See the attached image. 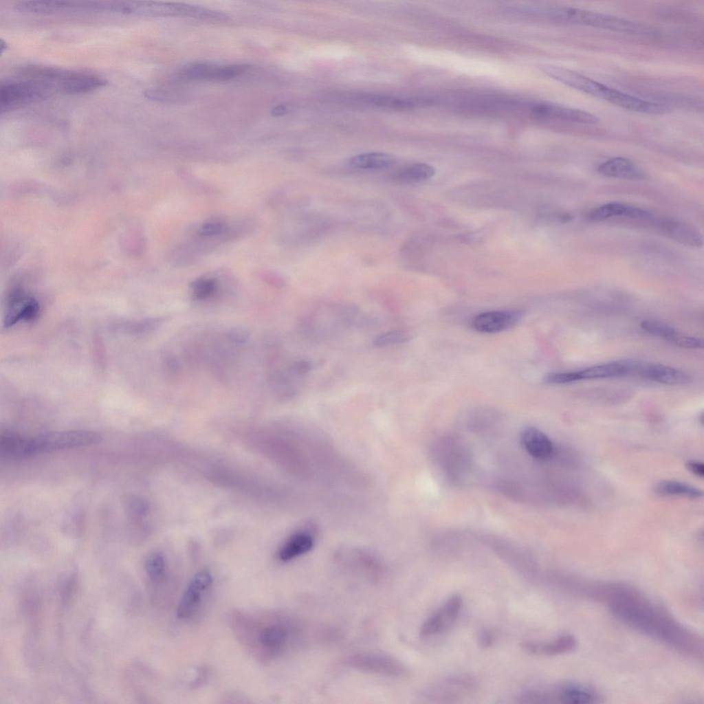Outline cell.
I'll use <instances>...</instances> for the list:
<instances>
[{
    "instance_id": "1",
    "label": "cell",
    "mask_w": 704,
    "mask_h": 704,
    "mask_svg": "<svg viewBox=\"0 0 704 704\" xmlns=\"http://www.w3.org/2000/svg\"><path fill=\"white\" fill-rule=\"evenodd\" d=\"M613 613L628 626L685 654L703 655L702 639L667 610L636 589L623 584L595 587Z\"/></svg>"
},
{
    "instance_id": "2",
    "label": "cell",
    "mask_w": 704,
    "mask_h": 704,
    "mask_svg": "<svg viewBox=\"0 0 704 704\" xmlns=\"http://www.w3.org/2000/svg\"><path fill=\"white\" fill-rule=\"evenodd\" d=\"M525 14L556 23L580 25L626 34L646 35L653 32L648 26L635 21L572 7L531 8L526 9Z\"/></svg>"
},
{
    "instance_id": "3",
    "label": "cell",
    "mask_w": 704,
    "mask_h": 704,
    "mask_svg": "<svg viewBox=\"0 0 704 704\" xmlns=\"http://www.w3.org/2000/svg\"><path fill=\"white\" fill-rule=\"evenodd\" d=\"M56 92L54 85L35 79L20 77L6 81L0 87V111L2 113L42 101Z\"/></svg>"
},
{
    "instance_id": "4",
    "label": "cell",
    "mask_w": 704,
    "mask_h": 704,
    "mask_svg": "<svg viewBox=\"0 0 704 704\" xmlns=\"http://www.w3.org/2000/svg\"><path fill=\"white\" fill-rule=\"evenodd\" d=\"M102 437L98 432L77 430L52 432L32 438L34 454L46 453L99 443Z\"/></svg>"
},
{
    "instance_id": "5",
    "label": "cell",
    "mask_w": 704,
    "mask_h": 704,
    "mask_svg": "<svg viewBox=\"0 0 704 704\" xmlns=\"http://www.w3.org/2000/svg\"><path fill=\"white\" fill-rule=\"evenodd\" d=\"M477 682L470 675L449 676L433 684L424 692V698L432 703H454L473 692Z\"/></svg>"
},
{
    "instance_id": "6",
    "label": "cell",
    "mask_w": 704,
    "mask_h": 704,
    "mask_svg": "<svg viewBox=\"0 0 704 704\" xmlns=\"http://www.w3.org/2000/svg\"><path fill=\"white\" fill-rule=\"evenodd\" d=\"M345 665L355 670L390 677L406 674L405 666L396 659L374 653L355 654L345 659Z\"/></svg>"
},
{
    "instance_id": "7",
    "label": "cell",
    "mask_w": 704,
    "mask_h": 704,
    "mask_svg": "<svg viewBox=\"0 0 704 704\" xmlns=\"http://www.w3.org/2000/svg\"><path fill=\"white\" fill-rule=\"evenodd\" d=\"M539 69L546 75L570 87L593 96L606 99L610 87L571 69L542 63Z\"/></svg>"
},
{
    "instance_id": "8",
    "label": "cell",
    "mask_w": 704,
    "mask_h": 704,
    "mask_svg": "<svg viewBox=\"0 0 704 704\" xmlns=\"http://www.w3.org/2000/svg\"><path fill=\"white\" fill-rule=\"evenodd\" d=\"M39 311V304L34 297L23 291L16 289L11 292L6 300L3 325L8 328L21 320H33L38 316Z\"/></svg>"
},
{
    "instance_id": "9",
    "label": "cell",
    "mask_w": 704,
    "mask_h": 704,
    "mask_svg": "<svg viewBox=\"0 0 704 704\" xmlns=\"http://www.w3.org/2000/svg\"><path fill=\"white\" fill-rule=\"evenodd\" d=\"M463 604L459 595L450 597L445 604L422 624L420 637L426 639L446 631L456 621Z\"/></svg>"
},
{
    "instance_id": "10",
    "label": "cell",
    "mask_w": 704,
    "mask_h": 704,
    "mask_svg": "<svg viewBox=\"0 0 704 704\" xmlns=\"http://www.w3.org/2000/svg\"><path fill=\"white\" fill-rule=\"evenodd\" d=\"M212 582V575L206 569H202L193 575L179 602L177 608L178 618L186 619L195 614Z\"/></svg>"
},
{
    "instance_id": "11",
    "label": "cell",
    "mask_w": 704,
    "mask_h": 704,
    "mask_svg": "<svg viewBox=\"0 0 704 704\" xmlns=\"http://www.w3.org/2000/svg\"><path fill=\"white\" fill-rule=\"evenodd\" d=\"M107 81L93 73L63 70L57 84L58 92L65 94H82L104 86Z\"/></svg>"
},
{
    "instance_id": "12",
    "label": "cell",
    "mask_w": 704,
    "mask_h": 704,
    "mask_svg": "<svg viewBox=\"0 0 704 704\" xmlns=\"http://www.w3.org/2000/svg\"><path fill=\"white\" fill-rule=\"evenodd\" d=\"M523 316L524 311L520 309L486 311L473 318L472 326L480 332L498 333L514 326Z\"/></svg>"
},
{
    "instance_id": "13",
    "label": "cell",
    "mask_w": 704,
    "mask_h": 704,
    "mask_svg": "<svg viewBox=\"0 0 704 704\" xmlns=\"http://www.w3.org/2000/svg\"><path fill=\"white\" fill-rule=\"evenodd\" d=\"M492 546L503 560L522 578L529 582H535L538 579V567L526 552L509 545L497 544Z\"/></svg>"
},
{
    "instance_id": "14",
    "label": "cell",
    "mask_w": 704,
    "mask_h": 704,
    "mask_svg": "<svg viewBox=\"0 0 704 704\" xmlns=\"http://www.w3.org/2000/svg\"><path fill=\"white\" fill-rule=\"evenodd\" d=\"M532 111L543 118L575 123L593 124L599 120L597 117L589 112L550 102L537 103L532 107Z\"/></svg>"
},
{
    "instance_id": "15",
    "label": "cell",
    "mask_w": 704,
    "mask_h": 704,
    "mask_svg": "<svg viewBox=\"0 0 704 704\" xmlns=\"http://www.w3.org/2000/svg\"><path fill=\"white\" fill-rule=\"evenodd\" d=\"M637 375L668 385L687 384L692 380L688 373L660 364L640 363Z\"/></svg>"
},
{
    "instance_id": "16",
    "label": "cell",
    "mask_w": 704,
    "mask_h": 704,
    "mask_svg": "<svg viewBox=\"0 0 704 704\" xmlns=\"http://www.w3.org/2000/svg\"><path fill=\"white\" fill-rule=\"evenodd\" d=\"M608 102L627 110L646 114L661 115L670 111L666 105L642 100L613 88Z\"/></svg>"
},
{
    "instance_id": "17",
    "label": "cell",
    "mask_w": 704,
    "mask_h": 704,
    "mask_svg": "<svg viewBox=\"0 0 704 704\" xmlns=\"http://www.w3.org/2000/svg\"><path fill=\"white\" fill-rule=\"evenodd\" d=\"M314 544V536L309 529L294 533L280 548L278 557L282 562L294 560L309 552Z\"/></svg>"
},
{
    "instance_id": "18",
    "label": "cell",
    "mask_w": 704,
    "mask_h": 704,
    "mask_svg": "<svg viewBox=\"0 0 704 704\" xmlns=\"http://www.w3.org/2000/svg\"><path fill=\"white\" fill-rule=\"evenodd\" d=\"M521 441L529 454L538 459L551 457L554 448L549 438L540 430L529 427L521 434Z\"/></svg>"
},
{
    "instance_id": "19",
    "label": "cell",
    "mask_w": 704,
    "mask_h": 704,
    "mask_svg": "<svg viewBox=\"0 0 704 704\" xmlns=\"http://www.w3.org/2000/svg\"><path fill=\"white\" fill-rule=\"evenodd\" d=\"M659 228L666 235L681 244L697 248L702 245L701 234L687 223L673 219H666L660 222Z\"/></svg>"
},
{
    "instance_id": "20",
    "label": "cell",
    "mask_w": 704,
    "mask_h": 704,
    "mask_svg": "<svg viewBox=\"0 0 704 704\" xmlns=\"http://www.w3.org/2000/svg\"><path fill=\"white\" fill-rule=\"evenodd\" d=\"M576 647V641L571 635H563L550 643L527 640L521 643L522 649L535 655H556L569 652Z\"/></svg>"
},
{
    "instance_id": "21",
    "label": "cell",
    "mask_w": 704,
    "mask_h": 704,
    "mask_svg": "<svg viewBox=\"0 0 704 704\" xmlns=\"http://www.w3.org/2000/svg\"><path fill=\"white\" fill-rule=\"evenodd\" d=\"M0 452L8 458H24L34 454L32 438L24 437L12 432L0 436Z\"/></svg>"
},
{
    "instance_id": "22",
    "label": "cell",
    "mask_w": 704,
    "mask_h": 704,
    "mask_svg": "<svg viewBox=\"0 0 704 704\" xmlns=\"http://www.w3.org/2000/svg\"><path fill=\"white\" fill-rule=\"evenodd\" d=\"M598 172L607 177L639 179L644 177L641 170L630 160L623 157L611 158L597 167Z\"/></svg>"
},
{
    "instance_id": "23",
    "label": "cell",
    "mask_w": 704,
    "mask_h": 704,
    "mask_svg": "<svg viewBox=\"0 0 704 704\" xmlns=\"http://www.w3.org/2000/svg\"><path fill=\"white\" fill-rule=\"evenodd\" d=\"M613 217L647 218L650 217V213L632 206L612 202L604 204L591 211L588 215V219L591 221H597Z\"/></svg>"
},
{
    "instance_id": "24",
    "label": "cell",
    "mask_w": 704,
    "mask_h": 704,
    "mask_svg": "<svg viewBox=\"0 0 704 704\" xmlns=\"http://www.w3.org/2000/svg\"><path fill=\"white\" fill-rule=\"evenodd\" d=\"M633 362L603 364L578 371L580 380L598 379L632 375Z\"/></svg>"
},
{
    "instance_id": "25",
    "label": "cell",
    "mask_w": 704,
    "mask_h": 704,
    "mask_svg": "<svg viewBox=\"0 0 704 704\" xmlns=\"http://www.w3.org/2000/svg\"><path fill=\"white\" fill-rule=\"evenodd\" d=\"M395 160L389 154L381 152L365 153L351 157L349 166L356 170H381L394 164Z\"/></svg>"
},
{
    "instance_id": "26",
    "label": "cell",
    "mask_w": 704,
    "mask_h": 704,
    "mask_svg": "<svg viewBox=\"0 0 704 704\" xmlns=\"http://www.w3.org/2000/svg\"><path fill=\"white\" fill-rule=\"evenodd\" d=\"M434 168L425 163H415L399 168L392 175V179L399 184L419 183L434 175Z\"/></svg>"
},
{
    "instance_id": "27",
    "label": "cell",
    "mask_w": 704,
    "mask_h": 704,
    "mask_svg": "<svg viewBox=\"0 0 704 704\" xmlns=\"http://www.w3.org/2000/svg\"><path fill=\"white\" fill-rule=\"evenodd\" d=\"M556 700L565 703H592L597 702V693L586 687L568 685L556 691Z\"/></svg>"
},
{
    "instance_id": "28",
    "label": "cell",
    "mask_w": 704,
    "mask_h": 704,
    "mask_svg": "<svg viewBox=\"0 0 704 704\" xmlns=\"http://www.w3.org/2000/svg\"><path fill=\"white\" fill-rule=\"evenodd\" d=\"M290 632L289 627L283 623L270 625L261 630L260 641L266 648L278 651L287 645Z\"/></svg>"
},
{
    "instance_id": "29",
    "label": "cell",
    "mask_w": 704,
    "mask_h": 704,
    "mask_svg": "<svg viewBox=\"0 0 704 704\" xmlns=\"http://www.w3.org/2000/svg\"><path fill=\"white\" fill-rule=\"evenodd\" d=\"M654 492L662 496H683L692 499L703 496V492L688 484L676 481L666 480L657 483Z\"/></svg>"
},
{
    "instance_id": "30",
    "label": "cell",
    "mask_w": 704,
    "mask_h": 704,
    "mask_svg": "<svg viewBox=\"0 0 704 704\" xmlns=\"http://www.w3.org/2000/svg\"><path fill=\"white\" fill-rule=\"evenodd\" d=\"M346 564L355 571L370 578H378L382 573L379 562L371 556L362 552H352L347 554Z\"/></svg>"
},
{
    "instance_id": "31",
    "label": "cell",
    "mask_w": 704,
    "mask_h": 704,
    "mask_svg": "<svg viewBox=\"0 0 704 704\" xmlns=\"http://www.w3.org/2000/svg\"><path fill=\"white\" fill-rule=\"evenodd\" d=\"M144 567L147 576L153 582H161L165 578L166 564L161 553H150L145 560Z\"/></svg>"
},
{
    "instance_id": "32",
    "label": "cell",
    "mask_w": 704,
    "mask_h": 704,
    "mask_svg": "<svg viewBox=\"0 0 704 704\" xmlns=\"http://www.w3.org/2000/svg\"><path fill=\"white\" fill-rule=\"evenodd\" d=\"M221 69V67L206 63H197L186 68L184 74L191 79L220 81Z\"/></svg>"
},
{
    "instance_id": "33",
    "label": "cell",
    "mask_w": 704,
    "mask_h": 704,
    "mask_svg": "<svg viewBox=\"0 0 704 704\" xmlns=\"http://www.w3.org/2000/svg\"><path fill=\"white\" fill-rule=\"evenodd\" d=\"M641 327L655 336L660 337L667 341L671 342L678 332L668 324L654 319L643 320L640 323Z\"/></svg>"
},
{
    "instance_id": "34",
    "label": "cell",
    "mask_w": 704,
    "mask_h": 704,
    "mask_svg": "<svg viewBox=\"0 0 704 704\" xmlns=\"http://www.w3.org/2000/svg\"><path fill=\"white\" fill-rule=\"evenodd\" d=\"M410 335L404 330L393 329L384 332L373 340V345L376 347H384L408 342Z\"/></svg>"
},
{
    "instance_id": "35",
    "label": "cell",
    "mask_w": 704,
    "mask_h": 704,
    "mask_svg": "<svg viewBox=\"0 0 704 704\" xmlns=\"http://www.w3.org/2000/svg\"><path fill=\"white\" fill-rule=\"evenodd\" d=\"M371 104L381 107L392 108L395 109H408L415 107L413 101L408 99L392 98L384 96H371L366 98Z\"/></svg>"
},
{
    "instance_id": "36",
    "label": "cell",
    "mask_w": 704,
    "mask_h": 704,
    "mask_svg": "<svg viewBox=\"0 0 704 704\" xmlns=\"http://www.w3.org/2000/svg\"><path fill=\"white\" fill-rule=\"evenodd\" d=\"M193 297L197 300H204L213 296L217 289L216 280L201 278L191 284Z\"/></svg>"
},
{
    "instance_id": "37",
    "label": "cell",
    "mask_w": 704,
    "mask_h": 704,
    "mask_svg": "<svg viewBox=\"0 0 704 704\" xmlns=\"http://www.w3.org/2000/svg\"><path fill=\"white\" fill-rule=\"evenodd\" d=\"M580 380L578 371L556 372L547 374L544 382L550 384L570 383Z\"/></svg>"
},
{
    "instance_id": "38",
    "label": "cell",
    "mask_w": 704,
    "mask_h": 704,
    "mask_svg": "<svg viewBox=\"0 0 704 704\" xmlns=\"http://www.w3.org/2000/svg\"><path fill=\"white\" fill-rule=\"evenodd\" d=\"M226 336L230 342L241 344L249 339L250 331L243 327H233L226 331Z\"/></svg>"
},
{
    "instance_id": "39",
    "label": "cell",
    "mask_w": 704,
    "mask_h": 704,
    "mask_svg": "<svg viewBox=\"0 0 704 704\" xmlns=\"http://www.w3.org/2000/svg\"><path fill=\"white\" fill-rule=\"evenodd\" d=\"M671 342L679 347L685 349H698L703 347V342L701 340L691 336H681L679 334L676 336Z\"/></svg>"
},
{
    "instance_id": "40",
    "label": "cell",
    "mask_w": 704,
    "mask_h": 704,
    "mask_svg": "<svg viewBox=\"0 0 704 704\" xmlns=\"http://www.w3.org/2000/svg\"><path fill=\"white\" fill-rule=\"evenodd\" d=\"M313 368V363L307 360L300 359L292 362L289 366V373L295 375L307 373Z\"/></svg>"
},
{
    "instance_id": "41",
    "label": "cell",
    "mask_w": 704,
    "mask_h": 704,
    "mask_svg": "<svg viewBox=\"0 0 704 704\" xmlns=\"http://www.w3.org/2000/svg\"><path fill=\"white\" fill-rule=\"evenodd\" d=\"M223 225L218 221H211L204 224L199 230V233L204 236H214L222 232Z\"/></svg>"
},
{
    "instance_id": "42",
    "label": "cell",
    "mask_w": 704,
    "mask_h": 704,
    "mask_svg": "<svg viewBox=\"0 0 704 704\" xmlns=\"http://www.w3.org/2000/svg\"><path fill=\"white\" fill-rule=\"evenodd\" d=\"M494 634L487 628L482 629L478 636V645L482 649L490 648L494 643Z\"/></svg>"
},
{
    "instance_id": "43",
    "label": "cell",
    "mask_w": 704,
    "mask_h": 704,
    "mask_svg": "<svg viewBox=\"0 0 704 704\" xmlns=\"http://www.w3.org/2000/svg\"><path fill=\"white\" fill-rule=\"evenodd\" d=\"M686 468L694 475L698 477L704 476V465L703 463L690 461L685 463Z\"/></svg>"
},
{
    "instance_id": "44",
    "label": "cell",
    "mask_w": 704,
    "mask_h": 704,
    "mask_svg": "<svg viewBox=\"0 0 704 704\" xmlns=\"http://www.w3.org/2000/svg\"><path fill=\"white\" fill-rule=\"evenodd\" d=\"M145 96L149 99L157 101H166L170 98L168 94L160 90H148L145 92Z\"/></svg>"
},
{
    "instance_id": "45",
    "label": "cell",
    "mask_w": 704,
    "mask_h": 704,
    "mask_svg": "<svg viewBox=\"0 0 704 704\" xmlns=\"http://www.w3.org/2000/svg\"><path fill=\"white\" fill-rule=\"evenodd\" d=\"M287 113V108L284 105H278L272 109V114L274 116H280Z\"/></svg>"
}]
</instances>
